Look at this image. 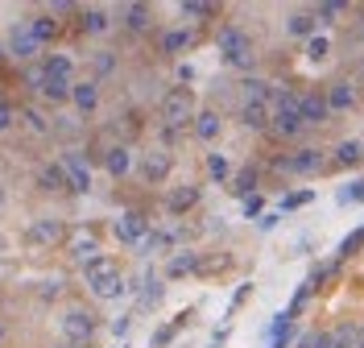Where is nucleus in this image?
Here are the masks:
<instances>
[{"label":"nucleus","instance_id":"18","mask_svg":"<svg viewBox=\"0 0 364 348\" xmlns=\"http://www.w3.org/2000/svg\"><path fill=\"white\" fill-rule=\"evenodd\" d=\"M286 33H290V38H302V42H311V38L318 33L315 13H311V9H298V13H290V17H286Z\"/></svg>","mask_w":364,"mask_h":348},{"label":"nucleus","instance_id":"55","mask_svg":"<svg viewBox=\"0 0 364 348\" xmlns=\"http://www.w3.org/2000/svg\"><path fill=\"white\" fill-rule=\"evenodd\" d=\"M0 344H4V324H0Z\"/></svg>","mask_w":364,"mask_h":348},{"label":"nucleus","instance_id":"4","mask_svg":"<svg viewBox=\"0 0 364 348\" xmlns=\"http://www.w3.org/2000/svg\"><path fill=\"white\" fill-rule=\"evenodd\" d=\"M273 170L277 174H318L323 170V149L302 145L294 154H282V158H273Z\"/></svg>","mask_w":364,"mask_h":348},{"label":"nucleus","instance_id":"39","mask_svg":"<svg viewBox=\"0 0 364 348\" xmlns=\"http://www.w3.org/2000/svg\"><path fill=\"white\" fill-rule=\"evenodd\" d=\"M182 324H191V320H186V315H178V320H174V324L158 327V332H154V348H166V344H170V340H174V336H178V327H182Z\"/></svg>","mask_w":364,"mask_h":348},{"label":"nucleus","instance_id":"52","mask_svg":"<svg viewBox=\"0 0 364 348\" xmlns=\"http://www.w3.org/2000/svg\"><path fill=\"white\" fill-rule=\"evenodd\" d=\"M54 348H87V344H70V340H63V344H54Z\"/></svg>","mask_w":364,"mask_h":348},{"label":"nucleus","instance_id":"23","mask_svg":"<svg viewBox=\"0 0 364 348\" xmlns=\"http://www.w3.org/2000/svg\"><path fill=\"white\" fill-rule=\"evenodd\" d=\"M124 290H129V286H124V278H120V270H112V274H104V278L91 282V295H95V299H104V302L120 299Z\"/></svg>","mask_w":364,"mask_h":348},{"label":"nucleus","instance_id":"40","mask_svg":"<svg viewBox=\"0 0 364 348\" xmlns=\"http://www.w3.org/2000/svg\"><path fill=\"white\" fill-rule=\"evenodd\" d=\"M311 199H315V191H290V195L277 204V211H298V208H306Z\"/></svg>","mask_w":364,"mask_h":348},{"label":"nucleus","instance_id":"8","mask_svg":"<svg viewBox=\"0 0 364 348\" xmlns=\"http://www.w3.org/2000/svg\"><path fill=\"white\" fill-rule=\"evenodd\" d=\"M95 315L91 311H83V307H75V311H67L63 315V340H70V344H87L91 336H95Z\"/></svg>","mask_w":364,"mask_h":348},{"label":"nucleus","instance_id":"19","mask_svg":"<svg viewBox=\"0 0 364 348\" xmlns=\"http://www.w3.org/2000/svg\"><path fill=\"white\" fill-rule=\"evenodd\" d=\"M38 186L42 191H70V174L63 162H46L42 170H38Z\"/></svg>","mask_w":364,"mask_h":348},{"label":"nucleus","instance_id":"5","mask_svg":"<svg viewBox=\"0 0 364 348\" xmlns=\"http://www.w3.org/2000/svg\"><path fill=\"white\" fill-rule=\"evenodd\" d=\"M42 42L33 38V29H29V21H13V29H9V58H17V63H33L38 54H42Z\"/></svg>","mask_w":364,"mask_h":348},{"label":"nucleus","instance_id":"26","mask_svg":"<svg viewBox=\"0 0 364 348\" xmlns=\"http://www.w3.org/2000/svg\"><path fill=\"white\" fill-rule=\"evenodd\" d=\"M42 67L50 79H67V83H75V58L70 54H46Z\"/></svg>","mask_w":364,"mask_h":348},{"label":"nucleus","instance_id":"46","mask_svg":"<svg viewBox=\"0 0 364 348\" xmlns=\"http://www.w3.org/2000/svg\"><path fill=\"white\" fill-rule=\"evenodd\" d=\"M340 204H364V179H356L348 191H340Z\"/></svg>","mask_w":364,"mask_h":348},{"label":"nucleus","instance_id":"17","mask_svg":"<svg viewBox=\"0 0 364 348\" xmlns=\"http://www.w3.org/2000/svg\"><path fill=\"white\" fill-rule=\"evenodd\" d=\"M104 170H108L112 179H124V174L133 170V149H129V145H108V149H104Z\"/></svg>","mask_w":364,"mask_h":348},{"label":"nucleus","instance_id":"25","mask_svg":"<svg viewBox=\"0 0 364 348\" xmlns=\"http://www.w3.org/2000/svg\"><path fill=\"white\" fill-rule=\"evenodd\" d=\"M195 42H199V33L195 29H170L166 38H161V54H182V50H195Z\"/></svg>","mask_w":364,"mask_h":348},{"label":"nucleus","instance_id":"48","mask_svg":"<svg viewBox=\"0 0 364 348\" xmlns=\"http://www.w3.org/2000/svg\"><path fill=\"white\" fill-rule=\"evenodd\" d=\"M129 327H133V315H116V320H112V336H116V340H124V336H129Z\"/></svg>","mask_w":364,"mask_h":348},{"label":"nucleus","instance_id":"10","mask_svg":"<svg viewBox=\"0 0 364 348\" xmlns=\"http://www.w3.org/2000/svg\"><path fill=\"white\" fill-rule=\"evenodd\" d=\"M58 162L67 166V174H70V191H75V195H87V191H91V166H87V158H83L79 149H67V154H63Z\"/></svg>","mask_w":364,"mask_h":348},{"label":"nucleus","instance_id":"16","mask_svg":"<svg viewBox=\"0 0 364 348\" xmlns=\"http://www.w3.org/2000/svg\"><path fill=\"white\" fill-rule=\"evenodd\" d=\"M108 25H112V13H108V9H100V4L79 9V29H83V33L100 38V33H108Z\"/></svg>","mask_w":364,"mask_h":348},{"label":"nucleus","instance_id":"21","mask_svg":"<svg viewBox=\"0 0 364 348\" xmlns=\"http://www.w3.org/2000/svg\"><path fill=\"white\" fill-rule=\"evenodd\" d=\"M29 29H33V38H38L42 46H50V42L63 33V21H58L54 13H38V17H29Z\"/></svg>","mask_w":364,"mask_h":348},{"label":"nucleus","instance_id":"49","mask_svg":"<svg viewBox=\"0 0 364 348\" xmlns=\"http://www.w3.org/2000/svg\"><path fill=\"white\" fill-rule=\"evenodd\" d=\"M277 220H282V211H265V216L257 220V228H261V232H273V228H277Z\"/></svg>","mask_w":364,"mask_h":348},{"label":"nucleus","instance_id":"24","mask_svg":"<svg viewBox=\"0 0 364 348\" xmlns=\"http://www.w3.org/2000/svg\"><path fill=\"white\" fill-rule=\"evenodd\" d=\"M195 204H199V186H174L166 195V211L170 216H182V211H191Z\"/></svg>","mask_w":364,"mask_h":348},{"label":"nucleus","instance_id":"35","mask_svg":"<svg viewBox=\"0 0 364 348\" xmlns=\"http://www.w3.org/2000/svg\"><path fill=\"white\" fill-rule=\"evenodd\" d=\"M240 88H245V100H261V104H269V95L277 92V88L265 83V79H245Z\"/></svg>","mask_w":364,"mask_h":348},{"label":"nucleus","instance_id":"9","mask_svg":"<svg viewBox=\"0 0 364 348\" xmlns=\"http://www.w3.org/2000/svg\"><path fill=\"white\" fill-rule=\"evenodd\" d=\"M302 120H306V125H327V120H331L327 88H306V92H302Z\"/></svg>","mask_w":364,"mask_h":348},{"label":"nucleus","instance_id":"29","mask_svg":"<svg viewBox=\"0 0 364 348\" xmlns=\"http://www.w3.org/2000/svg\"><path fill=\"white\" fill-rule=\"evenodd\" d=\"M207 174H211L215 183H232V158L220 154V149H211V154H207Z\"/></svg>","mask_w":364,"mask_h":348},{"label":"nucleus","instance_id":"28","mask_svg":"<svg viewBox=\"0 0 364 348\" xmlns=\"http://www.w3.org/2000/svg\"><path fill=\"white\" fill-rule=\"evenodd\" d=\"M70 92H75V83H67V79H50V75H46V88H42L46 104H70Z\"/></svg>","mask_w":364,"mask_h":348},{"label":"nucleus","instance_id":"38","mask_svg":"<svg viewBox=\"0 0 364 348\" xmlns=\"http://www.w3.org/2000/svg\"><path fill=\"white\" fill-rule=\"evenodd\" d=\"M21 79H25V88H29V92L42 95V88H46V67H42V63H29Z\"/></svg>","mask_w":364,"mask_h":348},{"label":"nucleus","instance_id":"51","mask_svg":"<svg viewBox=\"0 0 364 348\" xmlns=\"http://www.w3.org/2000/svg\"><path fill=\"white\" fill-rule=\"evenodd\" d=\"M245 299H249V282H245V286H240V290L232 295V307H228V315H236V307H240Z\"/></svg>","mask_w":364,"mask_h":348},{"label":"nucleus","instance_id":"50","mask_svg":"<svg viewBox=\"0 0 364 348\" xmlns=\"http://www.w3.org/2000/svg\"><path fill=\"white\" fill-rule=\"evenodd\" d=\"M112 67H116V63H112V54H108V50H100V54H95V70H100V75H108Z\"/></svg>","mask_w":364,"mask_h":348},{"label":"nucleus","instance_id":"32","mask_svg":"<svg viewBox=\"0 0 364 348\" xmlns=\"http://www.w3.org/2000/svg\"><path fill=\"white\" fill-rule=\"evenodd\" d=\"M199 265H203L199 253H178V257H170V270H166V274H170V278H182V274H195Z\"/></svg>","mask_w":364,"mask_h":348},{"label":"nucleus","instance_id":"57","mask_svg":"<svg viewBox=\"0 0 364 348\" xmlns=\"http://www.w3.org/2000/svg\"><path fill=\"white\" fill-rule=\"evenodd\" d=\"M120 348H129V344H120Z\"/></svg>","mask_w":364,"mask_h":348},{"label":"nucleus","instance_id":"47","mask_svg":"<svg viewBox=\"0 0 364 348\" xmlns=\"http://www.w3.org/2000/svg\"><path fill=\"white\" fill-rule=\"evenodd\" d=\"M17 125V112H13V104L9 100H0V133H9Z\"/></svg>","mask_w":364,"mask_h":348},{"label":"nucleus","instance_id":"37","mask_svg":"<svg viewBox=\"0 0 364 348\" xmlns=\"http://www.w3.org/2000/svg\"><path fill=\"white\" fill-rule=\"evenodd\" d=\"M174 241V232H149L145 241H141V257H154V253H161L166 245Z\"/></svg>","mask_w":364,"mask_h":348},{"label":"nucleus","instance_id":"7","mask_svg":"<svg viewBox=\"0 0 364 348\" xmlns=\"http://www.w3.org/2000/svg\"><path fill=\"white\" fill-rule=\"evenodd\" d=\"M63 236H67V224L54 220V216H38V220H29V228H25V241H29V245H42V249H54Z\"/></svg>","mask_w":364,"mask_h":348},{"label":"nucleus","instance_id":"20","mask_svg":"<svg viewBox=\"0 0 364 348\" xmlns=\"http://www.w3.org/2000/svg\"><path fill=\"white\" fill-rule=\"evenodd\" d=\"M191 129H195V137L203 141V145H211V141H215L220 133H224V120H220V112L203 108V112L195 116V125H191Z\"/></svg>","mask_w":364,"mask_h":348},{"label":"nucleus","instance_id":"15","mask_svg":"<svg viewBox=\"0 0 364 348\" xmlns=\"http://www.w3.org/2000/svg\"><path fill=\"white\" fill-rule=\"evenodd\" d=\"M116 21L124 25V29H133V33H141V29H149V21H154V9L149 4H120L116 9Z\"/></svg>","mask_w":364,"mask_h":348},{"label":"nucleus","instance_id":"45","mask_svg":"<svg viewBox=\"0 0 364 348\" xmlns=\"http://www.w3.org/2000/svg\"><path fill=\"white\" fill-rule=\"evenodd\" d=\"M245 216H249V220H261V216H265V195H249V199H245Z\"/></svg>","mask_w":364,"mask_h":348},{"label":"nucleus","instance_id":"13","mask_svg":"<svg viewBox=\"0 0 364 348\" xmlns=\"http://www.w3.org/2000/svg\"><path fill=\"white\" fill-rule=\"evenodd\" d=\"M327 104H331V116L352 112V108H356V88H352V79H331V83H327Z\"/></svg>","mask_w":364,"mask_h":348},{"label":"nucleus","instance_id":"12","mask_svg":"<svg viewBox=\"0 0 364 348\" xmlns=\"http://www.w3.org/2000/svg\"><path fill=\"white\" fill-rule=\"evenodd\" d=\"M170 170H174L170 149H154V154H145V158H141V179H145V183H166V179H170Z\"/></svg>","mask_w":364,"mask_h":348},{"label":"nucleus","instance_id":"34","mask_svg":"<svg viewBox=\"0 0 364 348\" xmlns=\"http://www.w3.org/2000/svg\"><path fill=\"white\" fill-rule=\"evenodd\" d=\"M343 9H348V4H340V0H323V4L311 9V13H315L318 25H336V17H343Z\"/></svg>","mask_w":364,"mask_h":348},{"label":"nucleus","instance_id":"31","mask_svg":"<svg viewBox=\"0 0 364 348\" xmlns=\"http://www.w3.org/2000/svg\"><path fill=\"white\" fill-rule=\"evenodd\" d=\"M178 13H182V17H191V21H207V17H215L220 9H215V4H207V0H182Z\"/></svg>","mask_w":364,"mask_h":348},{"label":"nucleus","instance_id":"33","mask_svg":"<svg viewBox=\"0 0 364 348\" xmlns=\"http://www.w3.org/2000/svg\"><path fill=\"white\" fill-rule=\"evenodd\" d=\"M364 249V224L356 232H348V236H343L340 241V249H336V261H348V257H356Z\"/></svg>","mask_w":364,"mask_h":348},{"label":"nucleus","instance_id":"14","mask_svg":"<svg viewBox=\"0 0 364 348\" xmlns=\"http://www.w3.org/2000/svg\"><path fill=\"white\" fill-rule=\"evenodd\" d=\"M70 104L79 116H91L100 108V83L95 79H75V92H70Z\"/></svg>","mask_w":364,"mask_h":348},{"label":"nucleus","instance_id":"1","mask_svg":"<svg viewBox=\"0 0 364 348\" xmlns=\"http://www.w3.org/2000/svg\"><path fill=\"white\" fill-rule=\"evenodd\" d=\"M302 129H306V120H302V92H294V88H277V92H273L269 133L282 137V141H294Z\"/></svg>","mask_w":364,"mask_h":348},{"label":"nucleus","instance_id":"42","mask_svg":"<svg viewBox=\"0 0 364 348\" xmlns=\"http://www.w3.org/2000/svg\"><path fill=\"white\" fill-rule=\"evenodd\" d=\"M112 270H116V265L108 261V257H95L91 265H83V274H87V286H91L95 278H104V274H112Z\"/></svg>","mask_w":364,"mask_h":348},{"label":"nucleus","instance_id":"2","mask_svg":"<svg viewBox=\"0 0 364 348\" xmlns=\"http://www.w3.org/2000/svg\"><path fill=\"white\" fill-rule=\"evenodd\" d=\"M215 50H220V58H224L228 67H236V70H249L252 58H257L252 33H245L240 25H224V29L215 33Z\"/></svg>","mask_w":364,"mask_h":348},{"label":"nucleus","instance_id":"22","mask_svg":"<svg viewBox=\"0 0 364 348\" xmlns=\"http://www.w3.org/2000/svg\"><path fill=\"white\" fill-rule=\"evenodd\" d=\"M70 257H75L79 265H91L95 257H104V253H100V241H95L91 232H79V236H70Z\"/></svg>","mask_w":364,"mask_h":348},{"label":"nucleus","instance_id":"44","mask_svg":"<svg viewBox=\"0 0 364 348\" xmlns=\"http://www.w3.org/2000/svg\"><path fill=\"white\" fill-rule=\"evenodd\" d=\"M352 340H356V324H343L336 336H331V348H352Z\"/></svg>","mask_w":364,"mask_h":348},{"label":"nucleus","instance_id":"54","mask_svg":"<svg viewBox=\"0 0 364 348\" xmlns=\"http://www.w3.org/2000/svg\"><path fill=\"white\" fill-rule=\"evenodd\" d=\"M4 249H9V241H4V236H0V253H4Z\"/></svg>","mask_w":364,"mask_h":348},{"label":"nucleus","instance_id":"3","mask_svg":"<svg viewBox=\"0 0 364 348\" xmlns=\"http://www.w3.org/2000/svg\"><path fill=\"white\" fill-rule=\"evenodd\" d=\"M195 92L186 88V83H178V88H170V92L161 95V125L166 129H186V125H195Z\"/></svg>","mask_w":364,"mask_h":348},{"label":"nucleus","instance_id":"53","mask_svg":"<svg viewBox=\"0 0 364 348\" xmlns=\"http://www.w3.org/2000/svg\"><path fill=\"white\" fill-rule=\"evenodd\" d=\"M4 58H9V46H0V63H4Z\"/></svg>","mask_w":364,"mask_h":348},{"label":"nucleus","instance_id":"43","mask_svg":"<svg viewBox=\"0 0 364 348\" xmlns=\"http://www.w3.org/2000/svg\"><path fill=\"white\" fill-rule=\"evenodd\" d=\"M145 286H149V290H145V299H141V307H158V302H161V295H166V286H161V282L154 278V274L145 278Z\"/></svg>","mask_w":364,"mask_h":348},{"label":"nucleus","instance_id":"41","mask_svg":"<svg viewBox=\"0 0 364 348\" xmlns=\"http://www.w3.org/2000/svg\"><path fill=\"white\" fill-rule=\"evenodd\" d=\"M327 54H331V42H327L323 33H315V38L306 42V58H311V63H323Z\"/></svg>","mask_w":364,"mask_h":348},{"label":"nucleus","instance_id":"30","mask_svg":"<svg viewBox=\"0 0 364 348\" xmlns=\"http://www.w3.org/2000/svg\"><path fill=\"white\" fill-rule=\"evenodd\" d=\"M252 186H257V170L245 166L240 174H232V186H228V191H232V195H240V199H249V195H257Z\"/></svg>","mask_w":364,"mask_h":348},{"label":"nucleus","instance_id":"27","mask_svg":"<svg viewBox=\"0 0 364 348\" xmlns=\"http://www.w3.org/2000/svg\"><path fill=\"white\" fill-rule=\"evenodd\" d=\"M364 162V141H340L336 145V166L348 170V166H360Z\"/></svg>","mask_w":364,"mask_h":348},{"label":"nucleus","instance_id":"56","mask_svg":"<svg viewBox=\"0 0 364 348\" xmlns=\"http://www.w3.org/2000/svg\"><path fill=\"white\" fill-rule=\"evenodd\" d=\"M360 75H364V58H360Z\"/></svg>","mask_w":364,"mask_h":348},{"label":"nucleus","instance_id":"36","mask_svg":"<svg viewBox=\"0 0 364 348\" xmlns=\"http://www.w3.org/2000/svg\"><path fill=\"white\" fill-rule=\"evenodd\" d=\"M21 125L29 129V133H38V137H46V133H50V120H46L38 108H21Z\"/></svg>","mask_w":364,"mask_h":348},{"label":"nucleus","instance_id":"6","mask_svg":"<svg viewBox=\"0 0 364 348\" xmlns=\"http://www.w3.org/2000/svg\"><path fill=\"white\" fill-rule=\"evenodd\" d=\"M112 232H116V241H120V245H136V249H141V241L149 236V216H145V211H136V208L120 211V220L112 224Z\"/></svg>","mask_w":364,"mask_h":348},{"label":"nucleus","instance_id":"11","mask_svg":"<svg viewBox=\"0 0 364 348\" xmlns=\"http://www.w3.org/2000/svg\"><path fill=\"white\" fill-rule=\"evenodd\" d=\"M240 125H245V129H252V133H269V125H273V104L245 100V104H240Z\"/></svg>","mask_w":364,"mask_h":348}]
</instances>
